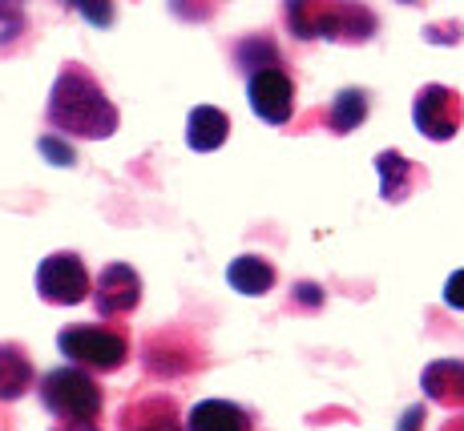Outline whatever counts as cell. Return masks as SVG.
<instances>
[{
	"instance_id": "obj_1",
	"label": "cell",
	"mask_w": 464,
	"mask_h": 431,
	"mask_svg": "<svg viewBox=\"0 0 464 431\" xmlns=\"http://www.w3.org/2000/svg\"><path fill=\"white\" fill-rule=\"evenodd\" d=\"M44 121L65 138H82V141H105L118 133L121 113L110 101V93L102 89L82 61H65L57 81L49 89V105H44Z\"/></svg>"
},
{
	"instance_id": "obj_2",
	"label": "cell",
	"mask_w": 464,
	"mask_h": 431,
	"mask_svg": "<svg viewBox=\"0 0 464 431\" xmlns=\"http://www.w3.org/2000/svg\"><path fill=\"white\" fill-rule=\"evenodd\" d=\"M283 21L295 41L363 44L376 33V16L360 0H283Z\"/></svg>"
},
{
	"instance_id": "obj_3",
	"label": "cell",
	"mask_w": 464,
	"mask_h": 431,
	"mask_svg": "<svg viewBox=\"0 0 464 431\" xmlns=\"http://www.w3.org/2000/svg\"><path fill=\"white\" fill-rule=\"evenodd\" d=\"M33 388L41 395V407L53 419H61V424H97L102 419V407H105L102 383L89 371H82V367H73V363L53 367Z\"/></svg>"
},
{
	"instance_id": "obj_4",
	"label": "cell",
	"mask_w": 464,
	"mask_h": 431,
	"mask_svg": "<svg viewBox=\"0 0 464 431\" xmlns=\"http://www.w3.org/2000/svg\"><path fill=\"white\" fill-rule=\"evenodd\" d=\"M57 351L89 375H113L130 363V335L113 322H69L57 335Z\"/></svg>"
},
{
	"instance_id": "obj_5",
	"label": "cell",
	"mask_w": 464,
	"mask_h": 431,
	"mask_svg": "<svg viewBox=\"0 0 464 431\" xmlns=\"http://www.w3.org/2000/svg\"><path fill=\"white\" fill-rule=\"evenodd\" d=\"M246 77V101H251L255 118L266 125H287L295 118V77L287 73L283 61L258 65Z\"/></svg>"
},
{
	"instance_id": "obj_6",
	"label": "cell",
	"mask_w": 464,
	"mask_h": 431,
	"mask_svg": "<svg viewBox=\"0 0 464 431\" xmlns=\"http://www.w3.org/2000/svg\"><path fill=\"white\" fill-rule=\"evenodd\" d=\"M93 278L85 271V258L77 250H57V254L41 258L37 266V294L49 307H77L89 299Z\"/></svg>"
},
{
	"instance_id": "obj_7",
	"label": "cell",
	"mask_w": 464,
	"mask_h": 431,
	"mask_svg": "<svg viewBox=\"0 0 464 431\" xmlns=\"http://www.w3.org/2000/svg\"><path fill=\"white\" fill-rule=\"evenodd\" d=\"M412 121L428 141H452L464 125V97L452 85H424L412 101Z\"/></svg>"
},
{
	"instance_id": "obj_8",
	"label": "cell",
	"mask_w": 464,
	"mask_h": 431,
	"mask_svg": "<svg viewBox=\"0 0 464 431\" xmlns=\"http://www.w3.org/2000/svg\"><path fill=\"white\" fill-rule=\"evenodd\" d=\"M93 307L102 319H126L141 302V278L130 263H110L93 283Z\"/></svg>"
},
{
	"instance_id": "obj_9",
	"label": "cell",
	"mask_w": 464,
	"mask_h": 431,
	"mask_svg": "<svg viewBox=\"0 0 464 431\" xmlns=\"http://www.w3.org/2000/svg\"><path fill=\"white\" fill-rule=\"evenodd\" d=\"M146 371L154 375H186L198 367V347L186 330H158V335L146 339Z\"/></svg>"
},
{
	"instance_id": "obj_10",
	"label": "cell",
	"mask_w": 464,
	"mask_h": 431,
	"mask_svg": "<svg viewBox=\"0 0 464 431\" xmlns=\"http://www.w3.org/2000/svg\"><path fill=\"white\" fill-rule=\"evenodd\" d=\"M118 431H186L174 395H138L118 411Z\"/></svg>"
},
{
	"instance_id": "obj_11",
	"label": "cell",
	"mask_w": 464,
	"mask_h": 431,
	"mask_svg": "<svg viewBox=\"0 0 464 431\" xmlns=\"http://www.w3.org/2000/svg\"><path fill=\"white\" fill-rule=\"evenodd\" d=\"M376 177H380V197L396 206L416 194V186L424 182V169L412 158L400 154V149H383V154H376Z\"/></svg>"
},
{
	"instance_id": "obj_12",
	"label": "cell",
	"mask_w": 464,
	"mask_h": 431,
	"mask_svg": "<svg viewBox=\"0 0 464 431\" xmlns=\"http://www.w3.org/2000/svg\"><path fill=\"white\" fill-rule=\"evenodd\" d=\"M182 424L186 431H255V416L230 399H198Z\"/></svg>"
},
{
	"instance_id": "obj_13",
	"label": "cell",
	"mask_w": 464,
	"mask_h": 431,
	"mask_svg": "<svg viewBox=\"0 0 464 431\" xmlns=\"http://www.w3.org/2000/svg\"><path fill=\"white\" fill-rule=\"evenodd\" d=\"M420 391L440 407L464 411V359H436L420 371Z\"/></svg>"
},
{
	"instance_id": "obj_14",
	"label": "cell",
	"mask_w": 464,
	"mask_h": 431,
	"mask_svg": "<svg viewBox=\"0 0 464 431\" xmlns=\"http://www.w3.org/2000/svg\"><path fill=\"white\" fill-rule=\"evenodd\" d=\"M37 367L21 343H0V403H16L33 391Z\"/></svg>"
},
{
	"instance_id": "obj_15",
	"label": "cell",
	"mask_w": 464,
	"mask_h": 431,
	"mask_svg": "<svg viewBox=\"0 0 464 431\" xmlns=\"http://www.w3.org/2000/svg\"><path fill=\"white\" fill-rule=\"evenodd\" d=\"M230 138V118L218 110V105H194L190 118H186V146L194 154H214L222 149Z\"/></svg>"
},
{
	"instance_id": "obj_16",
	"label": "cell",
	"mask_w": 464,
	"mask_h": 431,
	"mask_svg": "<svg viewBox=\"0 0 464 431\" xmlns=\"http://www.w3.org/2000/svg\"><path fill=\"white\" fill-rule=\"evenodd\" d=\"M227 283H230V291L246 294V299H258V294L275 291L279 274H275V266L266 263L263 254H238L235 263L227 266Z\"/></svg>"
},
{
	"instance_id": "obj_17",
	"label": "cell",
	"mask_w": 464,
	"mask_h": 431,
	"mask_svg": "<svg viewBox=\"0 0 464 431\" xmlns=\"http://www.w3.org/2000/svg\"><path fill=\"white\" fill-rule=\"evenodd\" d=\"M368 110H372V97L363 93V89H339L332 97V105L324 110V125L335 133V138H343V133H355L363 121H368Z\"/></svg>"
},
{
	"instance_id": "obj_18",
	"label": "cell",
	"mask_w": 464,
	"mask_h": 431,
	"mask_svg": "<svg viewBox=\"0 0 464 431\" xmlns=\"http://www.w3.org/2000/svg\"><path fill=\"white\" fill-rule=\"evenodd\" d=\"M271 61H283L279 49H275V41L266 37V33H255V37H243L235 44V65L243 69V73H251L258 65H271Z\"/></svg>"
},
{
	"instance_id": "obj_19",
	"label": "cell",
	"mask_w": 464,
	"mask_h": 431,
	"mask_svg": "<svg viewBox=\"0 0 464 431\" xmlns=\"http://www.w3.org/2000/svg\"><path fill=\"white\" fill-rule=\"evenodd\" d=\"M37 149H41V158H44V161H53V166H73V161H77L73 149H69L61 138H53V133L37 141Z\"/></svg>"
},
{
	"instance_id": "obj_20",
	"label": "cell",
	"mask_w": 464,
	"mask_h": 431,
	"mask_svg": "<svg viewBox=\"0 0 464 431\" xmlns=\"http://www.w3.org/2000/svg\"><path fill=\"white\" fill-rule=\"evenodd\" d=\"M444 307L464 311V271H452L449 283H444Z\"/></svg>"
},
{
	"instance_id": "obj_21",
	"label": "cell",
	"mask_w": 464,
	"mask_h": 431,
	"mask_svg": "<svg viewBox=\"0 0 464 431\" xmlns=\"http://www.w3.org/2000/svg\"><path fill=\"white\" fill-rule=\"evenodd\" d=\"M24 0H0V24H13V33L16 29H24Z\"/></svg>"
},
{
	"instance_id": "obj_22",
	"label": "cell",
	"mask_w": 464,
	"mask_h": 431,
	"mask_svg": "<svg viewBox=\"0 0 464 431\" xmlns=\"http://www.w3.org/2000/svg\"><path fill=\"white\" fill-rule=\"evenodd\" d=\"M420 424H424V407H408L400 416V431H420Z\"/></svg>"
},
{
	"instance_id": "obj_23",
	"label": "cell",
	"mask_w": 464,
	"mask_h": 431,
	"mask_svg": "<svg viewBox=\"0 0 464 431\" xmlns=\"http://www.w3.org/2000/svg\"><path fill=\"white\" fill-rule=\"evenodd\" d=\"M53 431H102L97 424H61V427H53Z\"/></svg>"
},
{
	"instance_id": "obj_24",
	"label": "cell",
	"mask_w": 464,
	"mask_h": 431,
	"mask_svg": "<svg viewBox=\"0 0 464 431\" xmlns=\"http://www.w3.org/2000/svg\"><path fill=\"white\" fill-rule=\"evenodd\" d=\"M440 431H464V411H460V416H452L449 424H440Z\"/></svg>"
},
{
	"instance_id": "obj_25",
	"label": "cell",
	"mask_w": 464,
	"mask_h": 431,
	"mask_svg": "<svg viewBox=\"0 0 464 431\" xmlns=\"http://www.w3.org/2000/svg\"><path fill=\"white\" fill-rule=\"evenodd\" d=\"M400 5H416V0H400Z\"/></svg>"
},
{
	"instance_id": "obj_26",
	"label": "cell",
	"mask_w": 464,
	"mask_h": 431,
	"mask_svg": "<svg viewBox=\"0 0 464 431\" xmlns=\"http://www.w3.org/2000/svg\"><path fill=\"white\" fill-rule=\"evenodd\" d=\"M202 5H210V0H202Z\"/></svg>"
}]
</instances>
